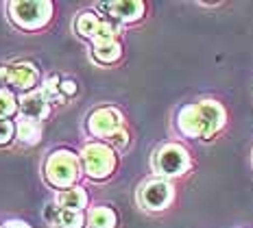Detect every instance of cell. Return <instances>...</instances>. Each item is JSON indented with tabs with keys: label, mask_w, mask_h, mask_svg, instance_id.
<instances>
[{
	"label": "cell",
	"mask_w": 253,
	"mask_h": 228,
	"mask_svg": "<svg viewBox=\"0 0 253 228\" xmlns=\"http://www.w3.org/2000/svg\"><path fill=\"white\" fill-rule=\"evenodd\" d=\"M38 78H40V70L29 61H15L7 65V83L15 92H22V94L35 92Z\"/></svg>",
	"instance_id": "7"
},
{
	"label": "cell",
	"mask_w": 253,
	"mask_h": 228,
	"mask_svg": "<svg viewBox=\"0 0 253 228\" xmlns=\"http://www.w3.org/2000/svg\"><path fill=\"white\" fill-rule=\"evenodd\" d=\"M20 111L18 107V98L13 96L9 89H2L0 92V120H9V118H13L15 113Z\"/></svg>",
	"instance_id": "18"
},
{
	"label": "cell",
	"mask_w": 253,
	"mask_h": 228,
	"mask_svg": "<svg viewBox=\"0 0 253 228\" xmlns=\"http://www.w3.org/2000/svg\"><path fill=\"white\" fill-rule=\"evenodd\" d=\"M101 9H105L109 15L107 18L116 20L118 24H133L144 15V2L142 0H120V2H105L98 4Z\"/></svg>",
	"instance_id": "8"
},
{
	"label": "cell",
	"mask_w": 253,
	"mask_h": 228,
	"mask_svg": "<svg viewBox=\"0 0 253 228\" xmlns=\"http://www.w3.org/2000/svg\"><path fill=\"white\" fill-rule=\"evenodd\" d=\"M57 228H85V215L83 211H63L57 220Z\"/></svg>",
	"instance_id": "17"
},
{
	"label": "cell",
	"mask_w": 253,
	"mask_h": 228,
	"mask_svg": "<svg viewBox=\"0 0 253 228\" xmlns=\"http://www.w3.org/2000/svg\"><path fill=\"white\" fill-rule=\"evenodd\" d=\"M18 107H20V118H29V120H38V122L46 120L50 113V102L42 94V89L22 94L18 100Z\"/></svg>",
	"instance_id": "10"
},
{
	"label": "cell",
	"mask_w": 253,
	"mask_h": 228,
	"mask_svg": "<svg viewBox=\"0 0 253 228\" xmlns=\"http://www.w3.org/2000/svg\"><path fill=\"white\" fill-rule=\"evenodd\" d=\"M59 89H61V96L63 98H70V96H75V94H77V83L75 81H61Z\"/></svg>",
	"instance_id": "23"
},
{
	"label": "cell",
	"mask_w": 253,
	"mask_h": 228,
	"mask_svg": "<svg viewBox=\"0 0 253 228\" xmlns=\"http://www.w3.org/2000/svg\"><path fill=\"white\" fill-rule=\"evenodd\" d=\"M120 129H125L123 113L114 107H101V109L92 111L87 118V130L94 137H101V139H109Z\"/></svg>",
	"instance_id": "6"
},
{
	"label": "cell",
	"mask_w": 253,
	"mask_h": 228,
	"mask_svg": "<svg viewBox=\"0 0 253 228\" xmlns=\"http://www.w3.org/2000/svg\"><path fill=\"white\" fill-rule=\"evenodd\" d=\"M81 159L70 150H55L50 152L48 159L44 163V174L46 180L57 189H70L75 187V183L81 176Z\"/></svg>",
	"instance_id": "1"
},
{
	"label": "cell",
	"mask_w": 253,
	"mask_h": 228,
	"mask_svg": "<svg viewBox=\"0 0 253 228\" xmlns=\"http://www.w3.org/2000/svg\"><path fill=\"white\" fill-rule=\"evenodd\" d=\"M52 2L48 0H13L9 2V18L22 31H38L50 22Z\"/></svg>",
	"instance_id": "3"
},
{
	"label": "cell",
	"mask_w": 253,
	"mask_h": 228,
	"mask_svg": "<svg viewBox=\"0 0 253 228\" xmlns=\"http://www.w3.org/2000/svg\"><path fill=\"white\" fill-rule=\"evenodd\" d=\"M0 228H31L26 222H20V220H11V222H4Z\"/></svg>",
	"instance_id": "24"
},
{
	"label": "cell",
	"mask_w": 253,
	"mask_h": 228,
	"mask_svg": "<svg viewBox=\"0 0 253 228\" xmlns=\"http://www.w3.org/2000/svg\"><path fill=\"white\" fill-rule=\"evenodd\" d=\"M118 224V215L112 206H94L89 209L87 226L89 228H116Z\"/></svg>",
	"instance_id": "15"
},
{
	"label": "cell",
	"mask_w": 253,
	"mask_h": 228,
	"mask_svg": "<svg viewBox=\"0 0 253 228\" xmlns=\"http://www.w3.org/2000/svg\"><path fill=\"white\" fill-rule=\"evenodd\" d=\"M79 159H81L83 174L92 180L109 178L116 169V163H118L114 148L107 144H101V141H92V144L83 146Z\"/></svg>",
	"instance_id": "2"
},
{
	"label": "cell",
	"mask_w": 253,
	"mask_h": 228,
	"mask_svg": "<svg viewBox=\"0 0 253 228\" xmlns=\"http://www.w3.org/2000/svg\"><path fill=\"white\" fill-rule=\"evenodd\" d=\"M103 20L98 18V13L94 11H81L75 22V31L81 37H85V39H94L98 33V26H101Z\"/></svg>",
	"instance_id": "16"
},
{
	"label": "cell",
	"mask_w": 253,
	"mask_h": 228,
	"mask_svg": "<svg viewBox=\"0 0 253 228\" xmlns=\"http://www.w3.org/2000/svg\"><path fill=\"white\" fill-rule=\"evenodd\" d=\"M175 198V187L166 178H151L140 185L138 202L146 211H164Z\"/></svg>",
	"instance_id": "5"
},
{
	"label": "cell",
	"mask_w": 253,
	"mask_h": 228,
	"mask_svg": "<svg viewBox=\"0 0 253 228\" xmlns=\"http://www.w3.org/2000/svg\"><path fill=\"white\" fill-rule=\"evenodd\" d=\"M197 104H199V113H201V120H203V139H208V137L216 135L225 126L227 113H225L223 104L216 102V100H201Z\"/></svg>",
	"instance_id": "9"
},
{
	"label": "cell",
	"mask_w": 253,
	"mask_h": 228,
	"mask_svg": "<svg viewBox=\"0 0 253 228\" xmlns=\"http://www.w3.org/2000/svg\"><path fill=\"white\" fill-rule=\"evenodd\" d=\"M7 65H0V92L7 87Z\"/></svg>",
	"instance_id": "25"
},
{
	"label": "cell",
	"mask_w": 253,
	"mask_h": 228,
	"mask_svg": "<svg viewBox=\"0 0 253 228\" xmlns=\"http://www.w3.org/2000/svg\"><path fill=\"white\" fill-rule=\"evenodd\" d=\"M59 85H61V81L57 76H48L44 81V85H42V94H44L46 96V100H48V102H63V98L61 96V89H59Z\"/></svg>",
	"instance_id": "19"
},
{
	"label": "cell",
	"mask_w": 253,
	"mask_h": 228,
	"mask_svg": "<svg viewBox=\"0 0 253 228\" xmlns=\"http://www.w3.org/2000/svg\"><path fill=\"white\" fill-rule=\"evenodd\" d=\"M15 139L24 146H38L42 141V122L20 118L15 122Z\"/></svg>",
	"instance_id": "12"
},
{
	"label": "cell",
	"mask_w": 253,
	"mask_h": 228,
	"mask_svg": "<svg viewBox=\"0 0 253 228\" xmlns=\"http://www.w3.org/2000/svg\"><path fill=\"white\" fill-rule=\"evenodd\" d=\"M15 139V122L0 120V148L9 146Z\"/></svg>",
	"instance_id": "20"
},
{
	"label": "cell",
	"mask_w": 253,
	"mask_h": 228,
	"mask_svg": "<svg viewBox=\"0 0 253 228\" xmlns=\"http://www.w3.org/2000/svg\"><path fill=\"white\" fill-rule=\"evenodd\" d=\"M177 130L183 137H203V120L199 113V104H186L177 113Z\"/></svg>",
	"instance_id": "11"
},
{
	"label": "cell",
	"mask_w": 253,
	"mask_h": 228,
	"mask_svg": "<svg viewBox=\"0 0 253 228\" xmlns=\"http://www.w3.org/2000/svg\"><path fill=\"white\" fill-rule=\"evenodd\" d=\"M107 146H112L114 150H125V148L129 146V132L125 129H120L118 132H114V135L107 139Z\"/></svg>",
	"instance_id": "21"
},
{
	"label": "cell",
	"mask_w": 253,
	"mask_h": 228,
	"mask_svg": "<svg viewBox=\"0 0 253 228\" xmlns=\"http://www.w3.org/2000/svg\"><path fill=\"white\" fill-rule=\"evenodd\" d=\"M153 172L160 178L183 176L190 169V155L181 144H164L153 155Z\"/></svg>",
	"instance_id": "4"
},
{
	"label": "cell",
	"mask_w": 253,
	"mask_h": 228,
	"mask_svg": "<svg viewBox=\"0 0 253 228\" xmlns=\"http://www.w3.org/2000/svg\"><path fill=\"white\" fill-rule=\"evenodd\" d=\"M57 204L63 211H83L87 206V192L83 187H79V185L70 189H63V192L57 194Z\"/></svg>",
	"instance_id": "13"
},
{
	"label": "cell",
	"mask_w": 253,
	"mask_h": 228,
	"mask_svg": "<svg viewBox=\"0 0 253 228\" xmlns=\"http://www.w3.org/2000/svg\"><path fill=\"white\" fill-rule=\"evenodd\" d=\"M123 57V46L120 41H101V44H94L92 46V59L101 65H112V63L120 61Z\"/></svg>",
	"instance_id": "14"
},
{
	"label": "cell",
	"mask_w": 253,
	"mask_h": 228,
	"mask_svg": "<svg viewBox=\"0 0 253 228\" xmlns=\"http://www.w3.org/2000/svg\"><path fill=\"white\" fill-rule=\"evenodd\" d=\"M59 213H61V206L57 202H48L44 209V217L50 222V224H57V220H59Z\"/></svg>",
	"instance_id": "22"
}]
</instances>
